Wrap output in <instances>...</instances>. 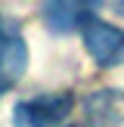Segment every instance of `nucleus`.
Listing matches in <instances>:
<instances>
[{"mask_svg": "<svg viewBox=\"0 0 124 127\" xmlns=\"http://www.w3.org/2000/svg\"><path fill=\"white\" fill-rule=\"evenodd\" d=\"M118 6H121V9H124V0H118Z\"/></svg>", "mask_w": 124, "mask_h": 127, "instance_id": "5", "label": "nucleus"}, {"mask_svg": "<svg viewBox=\"0 0 124 127\" xmlns=\"http://www.w3.org/2000/svg\"><path fill=\"white\" fill-rule=\"evenodd\" d=\"M71 105H74L71 93H43V96L19 102L12 112V121L16 124H59L68 118Z\"/></svg>", "mask_w": 124, "mask_h": 127, "instance_id": "3", "label": "nucleus"}, {"mask_svg": "<svg viewBox=\"0 0 124 127\" xmlns=\"http://www.w3.org/2000/svg\"><path fill=\"white\" fill-rule=\"evenodd\" d=\"M28 68V47L16 22L0 19V96L16 84Z\"/></svg>", "mask_w": 124, "mask_h": 127, "instance_id": "1", "label": "nucleus"}, {"mask_svg": "<svg viewBox=\"0 0 124 127\" xmlns=\"http://www.w3.org/2000/svg\"><path fill=\"white\" fill-rule=\"evenodd\" d=\"M102 0H47L43 3V22L53 34H71L74 28H84L87 19H93Z\"/></svg>", "mask_w": 124, "mask_h": 127, "instance_id": "4", "label": "nucleus"}, {"mask_svg": "<svg viewBox=\"0 0 124 127\" xmlns=\"http://www.w3.org/2000/svg\"><path fill=\"white\" fill-rule=\"evenodd\" d=\"M84 47L99 62L102 68H115L124 62V31L99 19H87L84 22Z\"/></svg>", "mask_w": 124, "mask_h": 127, "instance_id": "2", "label": "nucleus"}]
</instances>
